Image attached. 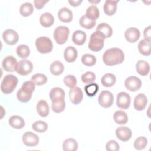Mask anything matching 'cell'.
<instances>
[{"label": "cell", "mask_w": 151, "mask_h": 151, "mask_svg": "<svg viewBox=\"0 0 151 151\" xmlns=\"http://www.w3.org/2000/svg\"><path fill=\"white\" fill-rule=\"evenodd\" d=\"M131 99L130 95L124 91H121L117 95V106L123 109H127L130 105Z\"/></svg>", "instance_id": "8fae6325"}, {"label": "cell", "mask_w": 151, "mask_h": 151, "mask_svg": "<svg viewBox=\"0 0 151 151\" xmlns=\"http://www.w3.org/2000/svg\"><path fill=\"white\" fill-rule=\"evenodd\" d=\"M17 63V59L14 57L8 55L3 59L2 66L5 71L7 72H13L16 71Z\"/></svg>", "instance_id": "7c38bea8"}, {"label": "cell", "mask_w": 151, "mask_h": 151, "mask_svg": "<svg viewBox=\"0 0 151 151\" xmlns=\"http://www.w3.org/2000/svg\"><path fill=\"white\" fill-rule=\"evenodd\" d=\"M2 38L5 43L12 45L17 43L19 40V35L15 31L12 29H8L4 31Z\"/></svg>", "instance_id": "30bf717a"}, {"label": "cell", "mask_w": 151, "mask_h": 151, "mask_svg": "<svg viewBox=\"0 0 151 151\" xmlns=\"http://www.w3.org/2000/svg\"><path fill=\"white\" fill-rule=\"evenodd\" d=\"M80 25L84 28L90 29L96 25V21H93L88 18L86 15H82L79 19Z\"/></svg>", "instance_id": "d6a6232c"}, {"label": "cell", "mask_w": 151, "mask_h": 151, "mask_svg": "<svg viewBox=\"0 0 151 151\" xmlns=\"http://www.w3.org/2000/svg\"><path fill=\"white\" fill-rule=\"evenodd\" d=\"M77 50L73 46H68L64 50V57L65 60L68 63L75 61L77 58Z\"/></svg>", "instance_id": "d6986e66"}, {"label": "cell", "mask_w": 151, "mask_h": 151, "mask_svg": "<svg viewBox=\"0 0 151 151\" xmlns=\"http://www.w3.org/2000/svg\"><path fill=\"white\" fill-rule=\"evenodd\" d=\"M64 70V65L60 61H55L52 62L50 67L51 73L54 76H59L61 74L63 73Z\"/></svg>", "instance_id": "f1b7e54d"}, {"label": "cell", "mask_w": 151, "mask_h": 151, "mask_svg": "<svg viewBox=\"0 0 151 151\" xmlns=\"http://www.w3.org/2000/svg\"><path fill=\"white\" fill-rule=\"evenodd\" d=\"M78 149L77 142L73 139L68 138L65 140L63 143V149L64 151H76Z\"/></svg>", "instance_id": "f546056e"}, {"label": "cell", "mask_w": 151, "mask_h": 151, "mask_svg": "<svg viewBox=\"0 0 151 151\" xmlns=\"http://www.w3.org/2000/svg\"><path fill=\"white\" fill-rule=\"evenodd\" d=\"M119 1L107 0L103 5V10L104 13L109 16L114 15L117 10V4Z\"/></svg>", "instance_id": "44dd1931"}, {"label": "cell", "mask_w": 151, "mask_h": 151, "mask_svg": "<svg viewBox=\"0 0 151 151\" xmlns=\"http://www.w3.org/2000/svg\"><path fill=\"white\" fill-rule=\"evenodd\" d=\"M124 60V54L119 48L107 50L103 55V61L108 66H113L122 63Z\"/></svg>", "instance_id": "6da1fadb"}, {"label": "cell", "mask_w": 151, "mask_h": 151, "mask_svg": "<svg viewBox=\"0 0 151 151\" xmlns=\"http://www.w3.org/2000/svg\"><path fill=\"white\" fill-rule=\"evenodd\" d=\"M126 88L130 91H136L139 90L142 86V81L139 78L136 76H130L124 81Z\"/></svg>", "instance_id": "9c48e42d"}, {"label": "cell", "mask_w": 151, "mask_h": 151, "mask_svg": "<svg viewBox=\"0 0 151 151\" xmlns=\"http://www.w3.org/2000/svg\"><path fill=\"white\" fill-rule=\"evenodd\" d=\"M96 31L101 32L106 38L110 37L113 34L111 27L108 24L105 22L99 24L96 28Z\"/></svg>", "instance_id": "4dcf8cb0"}, {"label": "cell", "mask_w": 151, "mask_h": 151, "mask_svg": "<svg viewBox=\"0 0 151 151\" xmlns=\"http://www.w3.org/2000/svg\"><path fill=\"white\" fill-rule=\"evenodd\" d=\"M104 35L100 32L96 31L90 36L88 42V48L94 52L100 51L103 46L105 39Z\"/></svg>", "instance_id": "3957f363"}, {"label": "cell", "mask_w": 151, "mask_h": 151, "mask_svg": "<svg viewBox=\"0 0 151 151\" xmlns=\"http://www.w3.org/2000/svg\"><path fill=\"white\" fill-rule=\"evenodd\" d=\"M136 71L141 76H147L150 71L149 64L144 60H139L136 64Z\"/></svg>", "instance_id": "cb8c5ba5"}, {"label": "cell", "mask_w": 151, "mask_h": 151, "mask_svg": "<svg viewBox=\"0 0 151 151\" xmlns=\"http://www.w3.org/2000/svg\"><path fill=\"white\" fill-rule=\"evenodd\" d=\"M22 142L27 146L34 147L39 143V137L31 132H27L22 136Z\"/></svg>", "instance_id": "4fadbf2b"}, {"label": "cell", "mask_w": 151, "mask_h": 151, "mask_svg": "<svg viewBox=\"0 0 151 151\" xmlns=\"http://www.w3.org/2000/svg\"><path fill=\"white\" fill-rule=\"evenodd\" d=\"M69 33L70 31L67 27L58 26L54 31V38L58 44H64L68 40Z\"/></svg>", "instance_id": "8992f818"}, {"label": "cell", "mask_w": 151, "mask_h": 151, "mask_svg": "<svg viewBox=\"0 0 151 151\" xmlns=\"http://www.w3.org/2000/svg\"><path fill=\"white\" fill-rule=\"evenodd\" d=\"M48 1H38V0H35L34 1V5L35 6V8L38 9H41V8H42L45 4L48 2Z\"/></svg>", "instance_id": "7dc6e473"}, {"label": "cell", "mask_w": 151, "mask_h": 151, "mask_svg": "<svg viewBox=\"0 0 151 151\" xmlns=\"http://www.w3.org/2000/svg\"><path fill=\"white\" fill-rule=\"evenodd\" d=\"M16 52L17 55L21 58H26L30 54V49L28 45L21 44L17 47Z\"/></svg>", "instance_id": "d590c367"}, {"label": "cell", "mask_w": 151, "mask_h": 151, "mask_svg": "<svg viewBox=\"0 0 151 151\" xmlns=\"http://www.w3.org/2000/svg\"><path fill=\"white\" fill-rule=\"evenodd\" d=\"M63 81L64 84L70 88L74 87L77 84V79L76 77L71 74L65 76L63 79Z\"/></svg>", "instance_id": "ee69618b"}, {"label": "cell", "mask_w": 151, "mask_h": 151, "mask_svg": "<svg viewBox=\"0 0 151 151\" xmlns=\"http://www.w3.org/2000/svg\"><path fill=\"white\" fill-rule=\"evenodd\" d=\"M81 81L86 84L93 83L96 80V75L94 73L91 71H87L82 74Z\"/></svg>", "instance_id": "7bdbcfd3"}, {"label": "cell", "mask_w": 151, "mask_h": 151, "mask_svg": "<svg viewBox=\"0 0 151 151\" xmlns=\"http://www.w3.org/2000/svg\"><path fill=\"white\" fill-rule=\"evenodd\" d=\"M32 70V63L29 60L23 59L17 63L15 71L21 76H26L30 74Z\"/></svg>", "instance_id": "ba28073f"}, {"label": "cell", "mask_w": 151, "mask_h": 151, "mask_svg": "<svg viewBox=\"0 0 151 151\" xmlns=\"http://www.w3.org/2000/svg\"><path fill=\"white\" fill-rule=\"evenodd\" d=\"M35 46L37 51L41 54L49 53L53 48L52 42L47 37H40L37 38Z\"/></svg>", "instance_id": "5b68a950"}, {"label": "cell", "mask_w": 151, "mask_h": 151, "mask_svg": "<svg viewBox=\"0 0 151 151\" xmlns=\"http://www.w3.org/2000/svg\"><path fill=\"white\" fill-rule=\"evenodd\" d=\"M54 22V16L50 12H45L40 17V22L41 25L45 28L51 27Z\"/></svg>", "instance_id": "484cf974"}, {"label": "cell", "mask_w": 151, "mask_h": 151, "mask_svg": "<svg viewBox=\"0 0 151 151\" xmlns=\"http://www.w3.org/2000/svg\"><path fill=\"white\" fill-rule=\"evenodd\" d=\"M50 97L51 101L64 99L65 91L60 87H54L50 91Z\"/></svg>", "instance_id": "4316f807"}, {"label": "cell", "mask_w": 151, "mask_h": 151, "mask_svg": "<svg viewBox=\"0 0 151 151\" xmlns=\"http://www.w3.org/2000/svg\"><path fill=\"white\" fill-rule=\"evenodd\" d=\"M58 17L61 22L65 23L70 22L73 18V12L67 7L61 8L58 12Z\"/></svg>", "instance_id": "ac0fdd59"}, {"label": "cell", "mask_w": 151, "mask_h": 151, "mask_svg": "<svg viewBox=\"0 0 151 151\" xmlns=\"http://www.w3.org/2000/svg\"><path fill=\"white\" fill-rule=\"evenodd\" d=\"M99 10L98 8L94 5H91L88 6L86 12V15L93 21H96L99 17Z\"/></svg>", "instance_id": "e575fe53"}, {"label": "cell", "mask_w": 151, "mask_h": 151, "mask_svg": "<svg viewBox=\"0 0 151 151\" xmlns=\"http://www.w3.org/2000/svg\"><path fill=\"white\" fill-rule=\"evenodd\" d=\"M31 80L37 86H42L47 83L48 78L44 74L37 73L31 77Z\"/></svg>", "instance_id": "74e56055"}, {"label": "cell", "mask_w": 151, "mask_h": 151, "mask_svg": "<svg viewBox=\"0 0 151 151\" xmlns=\"http://www.w3.org/2000/svg\"><path fill=\"white\" fill-rule=\"evenodd\" d=\"M32 129L38 133H44L48 129V124L46 122L42 120L35 121L32 124Z\"/></svg>", "instance_id": "f35d334b"}, {"label": "cell", "mask_w": 151, "mask_h": 151, "mask_svg": "<svg viewBox=\"0 0 151 151\" xmlns=\"http://www.w3.org/2000/svg\"><path fill=\"white\" fill-rule=\"evenodd\" d=\"M106 149L107 151H117L119 150L120 146L116 140H111L106 143Z\"/></svg>", "instance_id": "f6af8a7d"}, {"label": "cell", "mask_w": 151, "mask_h": 151, "mask_svg": "<svg viewBox=\"0 0 151 151\" xmlns=\"http://www.w3.org/2000/svg\"><path fill=\"white\" fill-rule=\"evenodd\" d=\"M36 109L38 114L42 117H45L49 114V106L44 100H41L37 103Z\"/></svg>", "instance_id": "7402d4cb"}, {"label": "cell", "mask_w": 151, "mask_h": 151, "mask_svg": "<svg viewBox=\"0 0 151 151\" xmlns=\"http://www.w3.org/2000/svg\"><path fill=\"white\" fill-rule=\"evenodd\" d=\"M65 102L64 99L52 101V104H51L52 110L57 113L63 111L65 109Z\"/></svg>", "instance_id": "8d00e7d4"}, {"label": "cell", "mask_w": 151, "mask_h": 151, "mask_svg": "<svg viewBox=\"0 0 151 151\" xmlns=\"http://www.w3.org/2000/svg\"><path fill=\"white\" fill-rule=\"evenodd\" d=\"M81 63L86 66L91 67L96 64V58L94 55L90 54H85L81 57Z\"/></svg>", "instance_id": "ab89813d"}, {"label": "cell", "mask_w": 151, "mask_h": 151, "mask_svg": "<svg viewBox=\"0 0 151 151\" xmlns=\"http://www.w3.org/2000/svg\"><path fill=\"white\" fill-rule=\"evenodd\" d=\"M140 36V32L139 30L135 27H130L127 28L124 32L126 40L130 43L136 42L139 39Z\"/></svg>", "instance_id": "9a60e30c"}, {"label": "cell", "mask_w": 151, "mask_h": 151, "mask_svg": "<svg viewBox=\"0 0 151 151\" xmlns=\"http://www.w3.org/2000/svg\"><path fill=\"white\" fill-rule=\"evenodd\" d=\"M99 90V86L97 83H91L84 87V91L89 97L94 96Z\"/></svg>", "instance_id": "b9f144b4"}, {"label": "cell", "mask_w": 151, "mask_h": 151, "mask_svg": "<svg viewBox=\"0 0 151 151\" xmlns=\"http://www.w3.org/2000/svg\"><path fill=\"white\" fill-rule=\"evenodd\" d=\"M33 11V5L30 2H25L22 4L19 8L20 14L23 17H28L31 15Z\"/></svg>", "instance_id": "836d02e7"}, {"label": "cell", "mask_w": 151, "mask_h": 151, "mask_svg": "<svg viewBox=\"0 0 151 151\" xmlns=\"http://www.w3.org/2000/svg\"><path fill=\"white\" fill-rule=\"evenodd\" d=\"M116 81V76L111 73H106L101 79V83L102 85L106 87H110L114 86Z\"/></svg>", "instance_id": "83f0119b"}, {"label": "cell", "mask_w": 151, "mask_h": 151, "mask_svg": "<svg viewBox=\"0 0 151 151\" xmlns=\"http://www.w3.org/2000/svg\"><path fill=\"white\" fill-rule=\"evenodd\" d=\"M147 103V97L143 93L137 94L134 99V107L136 110H144Z\"/></svg>", "instance_id": "e0dca14e"}, {"label": "cell", "mask_w": 151, "mask_h": 151, "mask_svg": "<svg viewBox=\"0 0 151 151\" xmlns=\"http://www.w3.org/2000/svg\"><path fill=\"white\" fill-rule=\"evenodd\" d=\"M113 119L118 124H124L128 121L127 114L123 110H117L113 114Z\"/></svg>", "instance_id": "1f68e13d"}, {"label": "cell", "mask_w": 151, "mask_h": 151, "mask_svg": "<svg viewBox=\"0 0 151 151\" xmlns=\"http://www.w3.org/2000/svg\"><path fill=\"white\" fill-rule=\"evenodd\" d=\"M113 94L108 90L101 91L98 97L99 104L104 108L111 107L113 103Z\"/></svg>", "instance_id": "52a82bcc"}, {"label": "cell", "mask_w": 151, "mask_h": 151, "mask_svg": "<svg viewBox=\"0 0 151 151\" xmlns=\"http://www.w3.org/2000/svg\"><path fill=\"white\" fill-rule=\"evenodd\" d=\"M35 84L32 81L24 82L21 88L17 91V97L18 100L22 103L29 101L32 97V92L35 90Z\"/></svg>", "instance_id": "7a4b0ae2"}, {"label": "cell", "mask_w": 151, "mask_h": 151, "mask_svg": "<svg viewBox=\"0 0 151 151\" xmlns=\"http://www.w3.org/2000/svg\"><path fill=\"white\" fill-rule=\"evenodd\" d=\"M83 2L82 0H76V1H72V0H69L68 3L73 6L76 7L80 5V4Z\"/></svg>", "instance_id": "c3c4849f"}, {"label": "cell", "mask_w": 151, "mask_h": 151, "mask_svg": "<svg viewBox=\"0 0 151 151\" xmlns=\"http://www.w3.org/2000/svg\"><path fill=\"white\" fill-rule=\"evenodd\" d=\"M116 135L120 140L126 142L130 139L132 132L127 127L120 126L116 130Z\"/></svg>", "instance_id": "2e32d148"}, {"label": "cell", "mask_w": 151, "mask_h": 151, "mask_svg": "<svg viewBox=\"0 0 151 151\" xmlns=\"http://www.w3.org/2000/svg\"><path fill=\"white\" fill-rule=\"evenodd\" d=\"M150 32H151V26L149 25L145 28L143 31V36L145 40L150 41Z\"/></svg>", "instance_id": "bcb514c9"}, {"label": "cell", "mask_w": 151, "mask_h": 151, "mask_svg": "<svg viewBox=\"0 0 151 151\" xmlns=\"http://www.w3.org/2000/svg\"><path fill=\"white\" fill-rule=\"evenodd\" d=\"M8 123L12 127L16 129H21L25 126V124L24 119L18 115L12 116L9 119Z\"/></svg>", "instance_id": "ffe728a7"}, {"label": "cell", "mask_w": 151, "mask_h": 151, "mask_svg": "<svg viewBox=\"0 0 151 151\" xmlns=\"http://www.w3.org/2000/svg\"><path fill=\"white\" fill-rule=\"evenodd\" d=\"M69 97L71 102L73 104H78L83 100V91L78 87H74L70 88L69 91Z\"/></svg>", "instance_id": "5bb4252c"}, {"label": "cell", "mask_w": 151, "mask_h": 151, "mask_svg": "<svg viewBox=\"0 0 151 151\" xmlns=\"http://www.w3.org/2000/svg\"><path fill=\"white\" fill-rule=\"evenodd\" d=\"M86 34L81 30H77L74 32L72 35L73 42L78 45H83L86 41Z\"/></svg>", "instance_id": "d4e9b609"}, {"label": "cell", "mask_w": 151, "mask_h": 151, "mask_svg": "<svg viewBox=\"0 0 151 151\" xmlns=\"http://www.w3.org/2000/svg\"><path fill=\"white\" fill-rule=\"evenodd\" d=\"M18 83V78L12 74L6 75L2 80L1 90L5 94L11 93L16 88Z\"/></svg>", "instance_id": "277c9868"}, {"label": "cell", "mask_w": 151, "mask_h": 151, "mask_svg": "<svg viewBox=\"0 0 151 151\" xmlns=\"http://www.w3.org/2000/svg\"><path fill=\"white\" fill-rule=\"evenodd\" d=\"M147 144V139L144 136H140L136 139L134 142V147L138 150L145 149Z\"/></svg>", "instance_id": "60d3db41"}, {"label": "cell", "mask_w": 151, "mask_h": 151, "mask_svg": "<svg viewBox=\"0 0 151 151\" xmlns=\"http://www.w3.org/2000/svg\"><path fill=\"white\" fill-rule=\"evenodd\" d=\"M137 47L139 52L145 56H148L151 53L150 41L145 39L142 40L139 42Z\"/></svg>", "instance_id": "603a6c76"}]
</instances>
